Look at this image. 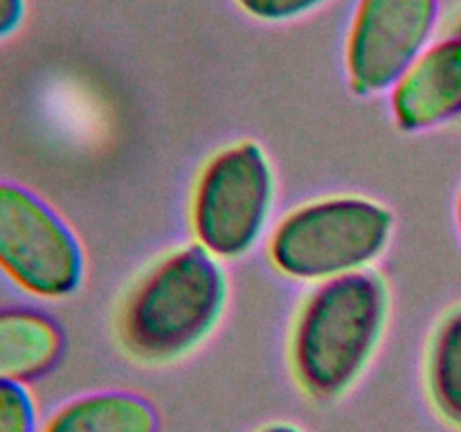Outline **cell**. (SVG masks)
I'll return each instance as SVG.
<instances>
[{"instance_id":"obj_13","label":"cell","mask_w":461,"mask_h":432,"mask_svg":"<svg viewBox=\"0 0 461 432\" xmlns=\"http://www.w3.org/2000/svg\"><path fill=\"white\" fill-rule=\"evenodd\" d=\"M25 16V3L23 0H0V40L7 39Z\"/></svg>"},{"instance_id":"obj_2","label":"cell","mask_w":461,"mask_h":432,"mask_svg":"<svg viewBox=\"0 0 461 432\" xmlns=\"http://www.w3.org/2000/svg\"><path fill=\"white\" fill-rule=\"evenodd\" d=\"M228 282L216 256L187 246L158 261L126 297L120 315L124 349L142 363H171L219 322Z\"/></svg>"},{"instance_id":"obj_15","label":"cell","mask_w":461,"mask_h":432,"mask_svg":"<svg viewBox=\"0 0 461 432\" xmlns=\"http://www.w3.org/2000/svg\"><path fill=\"white\" fill-rule=\"evenodd\" d=\"M457 220H459V232H461V192H459V201H457Z\"/></svg>"},{"instance_id":"obj_5","label":"cell","mask_w":461,"mask_h":432,"mask_svg":"<svg viewBox=\"0 0 461 432\" xmlns=\"http://www.w3.org/2000/svg\"><path fill=\"white\" fill-rule=\"evenodd\" d=\"M0 270L43 300L72 295L86 270L70 225L39 194L9 180H0Z\"/></svg>"},{"instance_id":"obj_16","label":"cell","mask_w":461,"mask_h":432,"mask_svg":"<svg viewBox=\"0 0 461 432\" xmlns=\"http://www.w3.org/2000/svg\"><path fill=\"white\" fill-rule=\"evenodd\" d=\"M453 34H457V36H461V18H459V21H457V25H455Z\"/></svg>"},{"instance_id":"obj_14","label":"cell","mask_w":461,"mask_h":432,"mask_svg":"<svg viewBox=\"0 0 461 432\" xmlns=\"http://www.w3.org/2000/svg\"><path fill=\"white\" fill-rule=\"evenodd\" d=\"M259 432H304V430L297 426H293V423L279 421V423H270V426H264Z\"/></svg>"},{"instance_id":"obj_4","label":"cell","mask_w":461,"mask_h":432,"mask_svg":"<svg viewBox=\"0 0 461 432\" xmlns=\"http://www.w3.org/2000/svg\"><path fill=\"white\" fill-rule=\"evenodd\" d=\"M273 169L257 142H237L216 153L198 176L192 225L198 246L216 259L250 252L273 207Z\"/></svg>"},{"instance_id":"obj_7","label":"cell","mask_w":461,"mask_h":432,"mask_svg":"<svg viewBox=\"0 0 461 432\" xmlns=\"http://www.w3.org/2000/svg\"><path fill=\"white\" fill-rule=\"evenodd\" d=\"M392 111L403 130H426L461 115V36L423 50L392 88Z\"/></svg>"},{"instance_id":"obj_1","label":"cell","mask_w":461,"mask_h":432,"mask_svg":"<svg viewBox=\"0 0 461 432\" xmlns=\"http://www.w3.org/2000/svg\"><path fill=\"white\" fill-rule=\"evenodd\" d=\"M387 320V286L376 273L320 284L293 328L291 364L297 382L318 400L354 387L376 351Z\"/></svg>"},{"instance_id":"obj_3","label":"cell","mask_w":461,"mask_h":432,"mask_svg":"<svg viewBox=\"0 0 461 432\" xmlns=\"http://www.w3.org/2000/svg\"><path fill=\"white\" fill-rule=\"evenodd\" d=\"M394 216L363 196H333L293 210L268 243L275 268L300 282L363 273L385 252Z\"/></svg>"},{"instance_id":"obj_6","label":"cell","mask_w":461,"mask_h":432,"mask_svg":"<svg viewBox=\"0 0 461 432\" xmlns=\"http://www.w3.org/2000/svg\"><path fill=\"white\" fill-rule=\"evenodd\" d=\"M439 18V0H358L345 45L356 94L394 88L423 54Z\"/></svg>"},{"instance_id":"obj_11","label":"cell","mask_w":461,"mask_h":432,"mask_svg":"<svg viewBox=\"0 0 461 432\" xmlns=\"http://www.w3.org/2000/svg\"><path fill=\"white\" fill-rule=\"evenodd\" d=\"M0 432H41L34 396L23 382H0Z\"/></svg>"},{"instance_id":"obj_10","label":"cell","mask_w":461,"mask_h":432,"mask_svg":"<svg viewBox=\"0 0 461 432\" xmlns=\"http://www.w3.org/2000/svg\"><path fill=\"white\" fill-rule=\"evenodd\" d=\"M428 390L437 412L461 428V309L437 328L428 358Z\"/></svg>"},{"instance_id":"obj_12","label":"cell","mask_w":461,"mask_h":432,"mask_svg":"<svg viewBox=\"0 0 461 432\" xmlns=\"http://www.w3.org/2000/svg\"><path fill=\"white\" fill-rule=\"evenodd\" d=\"M239 7L246 14H250L252 18H259V21H291V18L302 16V14H309L311 9L320 7L327 0H234Z\"/></svg>"},{"instance_id":"obj_8","label":"cell","mask_w":461,"mask_h":432,"mask_svg":"<svg viewBox=\"0 0 461 432\" xmlns=\"http://www.w3.org/2000/svg\"><path fill=\"white\" fill-rule=\"evenodd\" d=\"M66 349L57 320L34 309H0V382L39 381Z\"/></svg>"},{"instance_id":"obj_9","label":"cell","mask_w":461,"mask_h":432,"mask_svg":"<svg viewBox=\"0 0 461 432\" xmlns=\"http://www.w3.org/2000/svg\"><path fill=\"white\" fill-rule=\"evenodd\" d=\"M41 432H160V417L133 392H93L54 410Z\"/></svg>"}]
</instances>
